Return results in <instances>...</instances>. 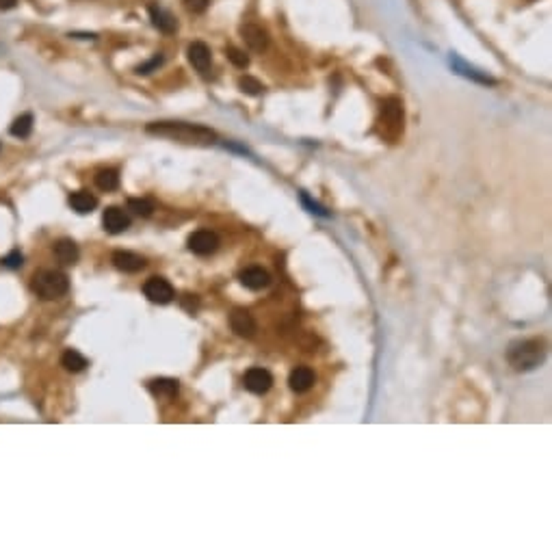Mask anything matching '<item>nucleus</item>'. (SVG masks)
Segmentation results:
<instances>
[{
	"label": "nucleus",
	"instance_id": "1",
	"mask_svg": "<svg viewBox=\"0 0 552 552\" xmlns=\"http://www.w3.org/2000/svg\"><path fill=\"white\" fill-rule=\"evenodd\" d=\"M147 134L154 137H165L171 141H180L189 145H213L217 143V132L202 124H187V122H152L145 128Z\"/></svg>",
	"mask_w": 552,
	"mask_h": 552
},
{
	"label": "nucleus",
	"instance_id": "2",
	"mask_svg": "<svg viewBox=\"0 0 552 552\" xmlns=\"http://www.w3.org/2000/svg\"><path fill=\"white\" fill-rule=\"evenodd\" d=\"M507 360L513 366V370L524 372L540 366L544 360V342L537 338H527V340H516L509 345L507 351Z\"/></svg>",
	"mask_w": 552,
	"mask_h": 552
},
{
	"label": "nucleus",
	"instance_id": "3",
	"mask_svg": "<svg viewBox=\"0 0 552 552\" xmlns=\"http://www.w3.org/2000/svg\"><path fill=\"white\" fill-rule=\"evenodd\" d=\"M33 293L43 301H54L61 299L63 295H67L70 290V277L63 271H54V268H43V271H37L33 275L31 282Z\"/></svg>",
	"mask_w": 552,
	"mask_h": 552
},
{
	"label": "nucleus",
	"instance_id": "4",
	"mask_svg": "<svg viewBox=\"0 0 552 552\" xmlns=\"http://www.w3.org/2000/svg\"><path fill=\"white\" fill-rule=\"evenodd\" d=\"M143 295L150 299L152 304H158V306H167L176 299V290L173 286L169 284V282L165 277H150V279H145V284H143Z\"/></svg>",
	"mask_w": 552,
	"mask_h": 552
},
{
	"label": "nucleus",
	"instance_id": "5",
	"mask_svg": "<svg viewBox=\"0 0 552 552\" xmlns=\"http://www.w3.org/2000/svg\"><path fill=\"white\" fill-rule=\"evenodd\" d=\"M219 236L211 230H198V232H193L189 236V249L195 253V256H211V253H215L219 249Z\"/></svg>",
	"mask_w": 552,
	"mask_h": 552
},
{
	"label": "nucleus",
	"instance_id": "6",
	"mask_svg": "<svg viewBox=\"0 0 552 552\" xmlns=\"http://www.w3.org/2000/svg\"><path fill=\"white\" fill-rule=\"evenodd\" d=\"M241 37L245 41V46L253 52H264L268 48V33L258 24H243L241 26Z\"/></svg>",
	"mask_w": 552,
	"mask_h": 552
},
{
	"label": "nucleus",
	"instance_id": "7",
	"mask_svg": "<svg viewBox=\"0 0 552 552\" xmlns=\"http://www.w3.org/2000/svg\"><path fill=\"white\" fill-rule=\"evenodd\" d=\"M245 388L253 394H266L273 385V375L264 368H249L243 379Z\"/></svg>",
	"mask_w": 552,
	"mask_h": 552
},
{
	"label": "nucleus",
	"instance_id": "8",
	"mask_svg": "<svg viewBox=\"0 0 552 552\" xmlns=\"http://www.w3.org/2000/svg\"><path fill=\"white\" fill-rule=\"evenodd\" d=\"M230 327H232V332L238 338H253V334H256V330H258V325H256V321H253V317L249 315L247 310H243V308L232 310Z\"/></svg>",
	"mask_w": 552,
	"mask_h": 552
},
{
	"label": "nucleus",
	"instance_id": "9",
	"mask_svg": "<svg viewBox=\"0 0 552 552\" xmlns=\"http://www.w3.org/2000/svg\"><path fill=\"white\" fill-rule=\"evenodd\" d=\"M102 226L109 234H122L130 228V217L126 211H122V208L111 206L102 215Z\"/></svg>",
	"mask_w": 552,
	"mask_h": 552
},
{
	"label": "nucleus",
	"instance_id": "10",
	"mask_svg": "<svg viewBox=\"0 0 552 552\" xmlns=\"http://www.w3.org/2000/svg\"><path fill=\"white\" fill-rule=\"evenodd\" d=\"M187 56H189V63L195 67L198 72L206 74L208 70H211L213 54H211V48H208L204 41H193L191 46L187 48Z\"/></svg>",
	"mask_w": 552,
	"mask_h": 552
},
{
	"label": "nucleus",
	"instance_id": "11",
	"mask_svg": "<svg viewBox=\"0 0 552 552\" xmlns=\"http://www.w3.org/2000/svg\"><path fill=\"white\" fill-rule=\"evenodd\" d=\"M113 264H115V268H119V271H124V273H139V271H143L147 262L143 256H139V253L119 249L113 253Z\"/></svg>",
	"mask_w": 552,
	"mask_h": 552
},
{
	"label": "nucleus",
	"instance_id": "12",
	"mask_svg": "<svg viewBox=\"0 0 552 552\" xmlns=\"http://www.w3.org/2000/svg\"><path fill=\"white\" fill-rule=\"evenodd\" d=\"M317 377H315V370L310 366H297L290 370V377H288V383H290V390L297 392V394H304L308 392L312 385H315Z\"/></svg>",
	"mask_w": 552,
	"mask_h": 552
},
{
	"label": "nucleus",
	"instance_id": "13",
	"mask_svg": "<svg viewBox=\"0 0 552 552\" xmlns=\"http://www.w3.org/2000/svg\"><path fill=\"white\" fill-rule=\"evenodd\" d=\"M238 279H241V284L249 290H262L268 286V282H271V277H268V273L264 271V268L260 266H249L245 268V271L238 273Z\"/></svg>",
	"mask_w": 552,
	"mask_h": 552
},
{
	"label": "nucleus",
	"instance_id": "14",
	"mask_svg": "<svg viewBox=\"0 0 552 552\" xmlns=\"http://www.w3.org/2000/svg\"><path fill=\"white\" fill-rule=\"evenodd\" d=\"M150 20L152 24L158 28L160 33H165V35H171L178 31V22L176 18L171 16V13L167 9H162L158 5H150Z\"/></svg>",
	"mask_w": 552,
	"mask_h": 552
},
{
	"label": "nucleus",
	"instance_id": "15",
	"mask_svg": "<svg viewBox=\"0 0 552 552\" xmlns=\"http://www.w3.org/2000/svg\"><path fill=\"white\" fill-rule=\"evenodd\" d=\"M451 65H453V70H455L457 74H461V76H466V78H470V81H474V83H481V85H496L494 78L487 76V74H483V72H479V70L470 67L466 61H461V59H459L455 52L451 54Z\"/></svg>",
	"mask_w": 552,
	"mask_h": 552
},
{
	"label": "nucleus",
	"instance_id": "16",
	"mask_svg": "<svg viewBox=\"0 0 552 552\" xmlns=\"http://www.w3.org/2000/svg\"><path fill=\"white\" fill-rule=\"evenodd\" d=\"M54 256L61 264H76L81 258L78 245L72 241V238H59L54 243Z\"/></svg>",
	"mask_w": 552,
	"mask_h": 552
},
{
	"label": "nucleus",
	"instance_id": "17",
	"mask_svg": "<svg viewBox=\"0 0 552 552\" xmlns=\"http://www.w3.org/2000/svg\"><path fill=\"white\" fill-rule=\"evenodd\" d=\"M147 388H150V392L156 399H171L178 394V390H180V383H178V379H173V377H156L147 383Z\"/></svg>",
	"mask_w": 552,
	"mask_h": 552
},
{
	"label": "nucleus",
	"instance_id": "18",
	"mask_svg": "<svg viewBox=\"0 0 552 552\" xmlns=\"http://www.w3.org/2000/svg\"><path fill=\"white\" fill-rule=\"evenodd\" d=\"M67 204H70L76 213L87 215V213H94V211H96L98 198L92 195V193H89V191H76V193H72V195H70Z\"/></svg>",
	"mask_w": 552,
	"mask_h": 552
},
{
	"label": "nucleus",
	"instance_id": "19",
	"mask_svg": "<svg viewBox=\"0 0 552 552\" xmlns=\"http://www.w3.org/2000/svg\"><path fill=\"white\" fill-rule=\"evenodd\" d=\"M33 115L31 113H24L20 117L13 119V124L9 128V132L13 134L16 139H26V137H31V132H33Z\"/></svg>",
	"mask_w": 552,
	"mask_h": 552
},
{
	"label": "nucleus",
	"instance_id": "20",
	"mask_svg": "<svg viewBox=\"0 0 552 552\" xmlns=\"http://www.w3.org/2000/svg\"><path fill=\"white\" fill-rule=\"evenodd\" d=\"M61 366L70 372H81L87 368V357L83 353H78L76 349H67L61 355Z\"/></svg>",
	"mask_w": 552,
	"mask_h": 552
},
{
	"label": "nucleus",
	"instance_id": "21",
	"mask_svg": "<svg viewBox=\"0 0 552 552\" xmlns=\"http://www.w3.org/2000/svg\"><path fill=\"white\" fill-rule=\"evenodd\" d=\"M96 187L100 189V191H115V189H119V173L115 171V169H100L98 173H96Z\"/></svg>",
	"mask_w": 552,
	"mask_h": 552
},
{
	"label": "nucleus",
	"instance_id": "22",
	"mask_svg": "<svg viewBox=\"0 0 552 552\" xmlns=\"http://www.w3.org/2000/svg\"><path fill=\"white\" fill-rule=\"evenodd\" d=\"M383 115H385L388 124H390V126H401L403 124V104H401V100H396V98L385 100Z\"/></svg>",
	"mask_w": 552,
	"mask_h": 552
},
{
	"label": "nucleus",
	"instance_id": "23",
	"mask_svg": "<svg viewBox=\"0 0 552 552\" xmlns=\"http://www.w3.org/2000/svg\"><path fill=\"white\" fill-rule=\"evenodd\" d=\"M128 211H132L137 217H152L154 213V204L145 198H130L128 200Z\"/></svg>",
	"mask_w": 552,
	"mask_h": 552
},
{
	"label": "nucleus",
	"instance_id": "24",
	"mask_svg": "<svg viewBox=\"0 0 552 552\" xmlns=\"http://www.w3.org/2000/svg\"><path fill=\"white\" fill-rule=\"evenodd\" d=\"M238 89H241L243 94L247 96H260L264 92V87L258 78H253V76H241L238 78Z\"/></svg>",
	"mask_w": 552,
	"mask_h": 552
},
{
	"label": "nucleus",
	"instance_id": "25",
	"mask_svg": "<svg viewBox=\"0 0 552 552\" xmlns=\"http://www.w3.org/2000/svg\"><path fill=\"white\" fill-rule=\"evenodd\" d=\"M226 54H228V59H230V61H232L236 67L245 70V67L249 65V56H247L243 50H238V48H234V46H228V48H226Z\"/></svg>",
	"mask_w": 552,
	"mask_h": 552
},
{
	"label": "nucleus",
	"instance_id": "26",
	"mask_svg": "<svg viewBox=\"0 0 552 552\" xmlns=\"http://www.w3.org/2000/svg\"><path fill=\"white\" fill-rule=\"evenodd\" d=\"M0 264L7 266V268H20L24 264V256H22L18 249H13L11 253H7V256L0 260Z\"/></svg>",
	"mask_w": 552,
	"mask_h": 552
},
{
	"label": "nucleus",
	"instance_id": "27",
	"mask_svg": "<svg viewBox=\"0 0 552 552\" xmlns=\"http://www.w3.org/2000/svg\"><path fill=\"white\" fill-rule=\"evenodd\" d=\"M182 3L191 13H204L208 7H211V0H182Z\"/></svg>",
	"mask_w": 552,
	"mask_h": 552
},
{
	"label": "nucleus",
	"instance_id": "28",
	"mask_svg": "<svg viewBox=\"0 0 552 552\" xmlns=\"http://www.w3.org/2000/svg\"><path fill=\"white\" fill-rule=\"evenodd\" d=\"M160 63H162V54H156L152 61H147L145 65H139L137 67V74H150V72H154L156 67H160Z\"/></svg>",
	"mask_w": 552,
	"mask_h": 552
},
{
	"label": "nucleus",
	"instance_id": "29",
	"mask_svg": "<svg viewBox=\"0 0 552 552\" xmlns=\"http://www.w3.org/2000/svg\"><path fill=\"white\" fill-rule=\"evenodd\" d=\"M182 306H184V308L191 312V315H193V310H198L200 304H198V299H195V295H184V297H182Z\"/></svg>",
	"mask_w": 552,
	"mask_h": 552
},
{
	"label": "nucleus",
	"instance_id": "30",
	"mask_svg": "<svg viewBox=\"0 0 552 552\" xmlns=\"http://www.w3.org/2000/svg\"><path fill=\"white\" fill-rule=\"evenodd\" d=\"M18 5V0H0V9L7 11V9H13Z\"/></svg>",
	"mask_w": 552,
	"mask_h": 552
}]
</instances>
